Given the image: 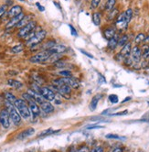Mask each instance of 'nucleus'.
<instances>
[{"label":"nucleus","instance_id":"nucleus-1","mask_svg":"<svg viewBox=\"0 0 149 152\" xmlns=\"http://www.w3.org/2000/svg\"><path fill=\"white\" fill-rule=\"evenodd\" d=\"M46 35H47V31L44 29L39 30L38 32H33L32 34H30L28 38H26L27 39L26 45L28 47H35L43 41Z\"/></svg>","mask_w":149,"mask_h":152},{"label":"nucleus","instance_id":"nucleus-2","mask_svg":"<svg viewBox=\"0 0 149 152\" xmlns=\"http://www.w3.org/2000/svg\"><path fill=\"white\" fill-rule=\"evenodd\" d=\"M14 105L17 108V110L19 113V115H21V117H23L24 119H28L30 117L31 112L29 109V106L24 99L17 98L15 101Z\"/></svg>","mask_w":149,"mask_h":152},{"label":"nucleus","instance_id":"nucleus-3","mask_svg":"<svg viewBox=\"0 0 149 152\" xmlns=\"http://www.w3.org/2000/svg\"><path fill=\"white\" fill-rule=\"evenodd\" d=\"M5 104H6V109L7 110L9 116H10V119L12 120V122L15 125H19L21 122V115L17 112L14 104H11V103H9V102L5 100Z\"/></svg>","mask_w":149,"mask_h":152},{"label":"nucleus","instance_id":"nucleus-4","mask_svg":"<svg viewBox=\"0 0 149 152\" xmlns=\"http://www.w3.org/2000/svg\"><path fill=\"white\" fill-rule=\"evenodd\" d=\"M37 27V22L36 21H30V22L26 25L25 27L21 28L17 33V37L18 38H22V39H26L28 38L30 34H32L35 28Z\"/></svg>","mask_w":149,"mask_h":152},{"label":"nucleus","instance_id":"nucleus-5","mask_svg":"<svg viewBox=\"0 0 149 152\" xmlns=\"http://www.w3.org/2000/svg\"><path fill=\"white\" fill-rule=\"evenodd\" d=\"M50 56H51V53L49 50H43V51H40L35 54L32 57H30L29 61L32 63H44L48 61Z\"/></svg>","mask_w":149,"mask_h":152},{"label":"nucleus","instance_id":"nucleus-6","mask_svg":"<svg viewBox=\"0 0 149 152\" xmlns=\"http://www.w3.org/2000/svg\"><path fill=\"white\" fill-rule=\"evenodd\" d=\"M39 93L40 94L43 96V98L46 101L51 102L55 99V93L53 92L50 88L46 87V86H43V87L39 88Z\"/></svg>","mask_w":149,"mask_h":152},{"label":"nucleus","instance_id":"nucleus-7","mask_svg":"<svg viewBox=\"0 0 149 152\" xmlns=\"http://www.w3.org/2000/svg\"><path fill=\"white\" fill-rule=\"evenodd\" d=\"M10 120L11 119H10L9 114L6 108L0 111V124L4 128L7 129L10 126Z\"/></svg>","mask_w":149,"mask_h":152},{"label":"nucleus","instance_id":"nucleus-8","mask_svg":"<svg viewBox=\"0 0 149 152\" xmlns=\"http://www.w3.org/2000/svg\"><path fill=\"white\" fill-rule=\"evenodd\" d=\"M142 57H143V51H142L141 48H139L138 46H134V48H132L131 58H132L133 61L139 62Z\"/></svg>","mask_w":149,"mask_h":152},{"label":"nucleus","instance_id":"nucleus-9","mask_svg":"<svg viewBox=\"0 0 149 152\" xmlns=\"http://www.w3.org/2000/svg\"><path fill=\"white\" fill-rule=\"evenodd\" d=\"M55 88L62 96H65V97H67V99H69L68 97L71 94V86H69L66 83H63L60 86H57V87H55Z\"/></svg>","mask_w":149,"mask_h":152},{"label":"nucleus","instance_id":"nucleus-10","mask_svg":"<svg viewBox=\"0 0 149 152\" xmlns=\"http://www.w3.org/2000/svg\"><path fill=\"white\" fill-rule=\"evenodd\" d=\"M24 17H25V15H24L23 13H21L20 15L12 18L10 19V20L8 21V22H7V26H6V28H7V29H9V28H12L16 27V26L19 23V21H20L21 19H22Z\"/></svg>","mask_w":149,"mask_h":152},{"label":"nucleus","instance_id":"nucleus-11","mask_svg":"<svg viewBox=\"0 0 149 152\" xmlns=\"http://www.w3.org/2000/svg\"><path fill=\"white\" fill-rule=\"evenodd\" d=\"M51 54H62L68 50V47L63 44H56L54 47L48 50Z\"/></svg>","mask_w":149,"mask_h":152},{"label":"nucleus","instance_id":"nucleus-12","mask_svg":"<svg viewBox=\"0 0 149 152\" xmlns=\"http://www.w3.org/2000/svg\"><path fill=\"white\" fill-rule=\"evenodd\" d=\"M22 10H23V8H22V7H21V6H18V5L13 6V7L7 11V16H8L10 18H14V17H17V16L20 15L21 13H22Z\"/></svg>","mask_w":149,"mask_h":152},{"label":"nucleus","instance_id":"nucleus-13","mask_svg":"<svg viewBox=\"0 0 149 152\" xmlns=\"http://www.w3.org/2000/svg\"><path fill=\"white\" fill-rule=\"evenodd\" d=\"M31 96H32V98L38 103V104H41L44 102V98L43 96H42L39 93V91H36V90H33V89H29L28 92Z\"/></svg>","mask_w":149,"mask_h":152},{"label":"nucleus","instance_id":"nucleus-14","mask_svg":"<svg viewBox=\"0 0 149 152\" xmlns=\"http://www.w3.org/2000/svg\"><path fill=\"white\" fill-rule=\"evenodd\" d=\"M131 51H132V44L131 42H128L121 49L120 54L124 57V59H125L131 56Z\"/></svg>","mask_w":149,"mask_h":152},{"label":"nucleus","instance_id":"nucleus-15","mask_svg":"<svg viewBox=\"0 0 149 152\" xmlns=\"http://www.w3.org/2000/svg\"><path fill=\"white\" fill-rule=\"evenodd\" d=\"M62 80H63V82H64V83L68 84L69 86H71V88L78 89L79 86H80L79 82L76 81L75 79H73L72 77H62Z\"/></svg>","mask_w":149,"mask_h":152},{"label":"nucleus","instance_id":"nucleus-16","mask_svg":"<svg viewBox=\"0 0 149 152\" xmlns=\"http://www.w3.org/2000/svg\"><path fill=\"white\" fill-rule=\"evenodd\" d=\"M40 109L46 114H50L54 111V106H53L49 101H44L40 104Z\"/></svg>","mask_w":149,"mask_h":152},{"label":"nucleus","instance_id":"nucleus-17","mask_svg":"<svg viewBox=\"0 0 149 152\" xmlns=\"http://www.w3.org/2000/svg\"><path fill=\"white\" fill-rule=\"evenodd\" d=\"M34 133H35V129H34L33 127L27 128V129L24 130V131H22L21 133L18 134L17 139H20V140H21V139H25V138H27V137H30V136H32Z\"/></svg>","mask_w":149,"mask_h":152},{"label":"nucleus","instance_id":"nucleus-18","mask_svg":"<svg viewBox=\"0 0 149 152\" xmlns=\"http://www.w3.org/2000/svg\"><path fill=\"white\" fill-rule=\"evenodd\" d=\"M32 18H33V15H27L25 16L22 19L19 21V23L16 26V28H23L25 27L26 25H28L30 21H32Z\"/></svg>","mask_w":149,"mask_h":152},{"label":"nucleus","instance_id":"nucleus-19","mask_svg":"<svg viewBox=\"0 0 149 152\" xmlns=\"http://www.w3.org/2000/svg\"><path fill=\"white\" fill-rule=\"evenodd\" d=\"M101 99V94H96L92 97V99L91 101V104H90V109L91 111H94L96 109V107L98 105V103Z\"/></svg>","mask_w":149,"mask_h":152},{"label":"nucleus","instance_id":"nucleus-20","mask_svg":"<svg viewBox=\"0 0 149 152\" xmlns=\"http://www.w3.org/2000/svg\"><path fill=\"white\" fill-rule=\"evenodd\" d=\"M116 35L115 33V29L113 28H106L104 31H103V36L106 39H111L112 38H113L114 36Z\"/></svg>","mask_w":149,"mask_h":152},{"label":"nucleus","instance_id":"nucleus-21","mask_svg":"<svg viewBox=\"0 0 149 152\" xmlns=\"http://www.w3.org/2000/svg\"><path fill=\"white\" fill-rule=\"evenodd\" d=\"M7 84L9 86H11V87L15 88V89H20L23 87V83L19 82V81H17L15 79H9L7 80Z\"/></svg>","mask_w":149,"mask_h":152},{"label":"nucleus","instance_id":"nucleus-22","mask_svg":"<svg viewBox=\"0 0 149 152\" xmlns=\"http://www.w3.org/2000/svg\"><path fill=\"white\" fill-rule=\"evenodd\" d=\"M92 23L95 26H100L101 25V21H102V15L99 12H94L92 16Z\"/></svg>","mask_w":149,"mask_h":152},{"label":"nucleus","instance_id":"nucleus-23","mask_svg":"<svg viewBox=\"0 0 149 152\" xmlns=\"http://www.w3.org/2000/svg\"><path fill=\"white\" fill-rule=\"evenodd\" d=\"M118 40H119V38L116 37V35L112 38L111 39L108 40V48L110 50H114L116 49V47H118Z\"/></svg>","mask_w":149,"mask_h":152},{"label":"nucleus","instance_id":"nucleus-24","mask_svg":"<svg viewBox=\"0 0 149 152\" xmlns=\"http://www.w3.org/2000/svg\"><path fill=\"white\" fill-rule=\"evenodd\" d=\"M115 5H116V0H107L105 3V7H104L105 11L110 12L111 10H113L114 8Z\"/></svg>","mask_w":149,"mask_h":152},{"label":"nucleus","instance_id":"nucleus-25","mask_svg":"<svg viewBox=\"0 0 149 152\" xmlns=\"http://www.w3.org/2000/svg\"><path fill=\"white\" fill-rule=\"evenodd\" d=\"M128 39H129L128 35L124 34L122 37L119 38V40H118V47L123 48L125 44H127V43H128Z\"/></svg>","mask_w":149,"mask_h":152},{"label":"nucleus","instance_id":"nucleus-26","mask_svg":"<svg viewBox=\"0 0 149 152\" xmlns=\"http://www.w3.org/2000/svg\"><path fill=\"white\" fill-rule=\"evenodd\" d=\"M56 44H57V43H56L55 40H49V41H47V42L45 43V44L42 45L40 48H41L42 50H48L51 49L52 47H54Z\"/></svg>","mask_w":149,"mask_h":152},{"label":"nucleus","instance_id":"nucleus-27","mask_svg":"<svg viewBox=\"0 0 149 152\" xmlns=\"http://www.w3.org/2000/svg\"><path fill=\"white\" fill-rule=\"evenodd\" d=\"M17 97L12 94V93H9V92H7L5 94V100L9 102V103H11V104H14L15 101L17 100Z\"/></svg>","mask_w":149,"mask_h":152},{"label":"nucleus","instance_id":"nucleus-28","mask_svg":"<svg viewBox=\"0 0 149 152\" xmlns=\"http://www.w3.org/2000/svg\"><path fill=\"white\" fill-rule=\"evenodd\" d=\"M145 37H146V36L145 35V33H142V32H140V33H138V34L136 35V37L134 38V42H135V44H140V43L144 42Z\"/></svg>","mask_w":149,"mask_h":152},{"label":"nucleus","instance_id":"nucleus-29","mask_svg":"<svg viewBox=\"0 0 149 152\" xmlns=\"http://www.w3.org/2000/svg\"><path fill=\"white\" fill-rule=\"evenodd\" d=\"M60 132V130H53L52 128H48L44 131H42L40 134H39V137H44V136H49V135H52V134H55V133H58Z\"/></svg>","mask_w":149,"mask_h":152},{"label":"nucleus","instance_id":"nucleus-30","mask_svg":"<svg viewBox=\"0 0 149 152\" xmlns=\"http://www.w3.org/2000/svg\"><path fill=\"white\" fill-rule=\"evenodd\" d=\"M118 13H119L118 9H117V8H113V10H111V11L109 12V15L107 17V19L108 20H113V19L116 18L117 17H118Z\"/></svg>","mask_w":149,"mask_h":152},{"label":"nucleus","instance_id":"nucleus-31","mask_svg":"<svg viewBox=\"0 0 149 152\" xmlns=\"http://www.w3.org/2000/svg\"><path fill=\"white\" fill-rule=\"evenodd\" d=\"M124 17H125V21L127 23H129L130 21L132 20V18H133V10L131 8H128L124 12Z\"/></svg>","mask_w":149,"mask_h":152},{"label":"nucleus","instance_id":"nucleus-32","mask_svg":"<svg viewBox=\"0 0 149 152\" xmlns=\"http://www.w3.org/2000/svg\"><path fill=\"white\" fill-rule=\"evenodd\" d=\"M24 50V45H22V44H19V45H16V46H14L12 49H11V50H12V52H14V53H18V52H21Z\"/></svg>","mask_w":149,"mask_h":152},{"label":"nucleus","instance_id":"nucleus-33","mask_svg":"<svg viewBox=\"0 0 149 152\" xmlns=\"http://www.w3.org/2000/svg\"><path fill=\"white\" fill-rule=\"evenodd\" d=\"M59 74L62 77H71V72L68 71V70H63L61 72H59Z\"/></svg>","mask_w":149,"mask_h":152},{"label":"nucleus","instance_id":"nucleus-34","mask_svg":"<svg viewBox=\"0 0 149 152\" xmlns=\"http://www.w3.org/2000/svg\"><path fill=\"white\" fill-rule=\"evenodd\" d=\"M109 100L112 104H116L118 103L119 99H118V96H117L116 94H111L109 95Z\"/></svg>","mask_w":149,"mask_h":152},{"label":"nucleus","instance_id":"nucleus-35","mask_svg":"<svg viewBox=\"0 0 149 152\" xmlns=\"http://www.w3.org/2000/svg\"><path fill=\"white\" fill-rule=\"evenodd\" d=\"M102 0H92V2H91V8H97L100 5Z\"/></svg>","mask_w":149,"mask_h":152},{"label":"nucleus","instance_id":"nucleus-36","mask_svg":"<svg viewBox=\"0 0 149 152\" xmlns=\"http://www.w3.org/2000/svg\"><path fill=\"white\" fill-rule=\"evenodd\" d=\"M143 58H145V59L149 58V46H147V45H145V49L143 50Z\"/></svg>","mask_w":149,"mask_h":152},{"label":"nucleus","instance_id":"nucleus-37","mask_svg":"<svg viewBox=\"0 0 149 152\" xmlns=\"http://www.w3.org/2000/svg\"><path fill=\"white\" fill-rule=\"evenodd\" d=\"M7 12V5L0 7V18H1Z\"/></svg>","mask_w":149,"mask_h":152},{"label":"nucleus","instance_id":"nucleus-38","mask_svg":"<svg viewBox=\"0 0 149 152\" xmlns=\"http://www.w3.org/2000/svg\"><path fill=\"white\" fill-rule=\"evenodd\" d=\"M91 152H103V148L101 146H97V147H95Z\"/></svg>","mask_w":149,"mask_h":152},{"label":"nucleus","instance_id":"nucleus-39","mask_svg":"<svg viewBox=\"0 0 149 152\" xmlns=\"http://www.w3.org/2000/svg\"><path fill=\"white\" fill-rule=\"evenodd\" d=\"M106 137L107 138H113V139H121L122 137H120L119 136H117V135H113V134H109L106 136Z\"/></svg>","mask_w":149,"mask_h":152},{"label":"nucleus","instance_id":"nucleus-40","mask_svg":"<svg viewBox=\"0 0 149 152\" xmlns=\"http://www.w3.org/2000/svg\"><path fill=\"white\" fill-rule=\"evenodd\" d=\"M69 28H71V34H72L73 36H77V35H78V34H77L76 29L73 28V26H72V25H69Z\"/></svg>","mask_w":149,"mask_h":152},{"label":"nucleus","instance_id":"nucleus-41","mask_svg":"<svg viewBox=\"0 0 149 152\" xmlns=\"http://www.w3.org/2000/svg\"><path fill=\"white\" fill-rule=\"evenodd\" d=\"M81 53H83L85 56H87L88 58H90V59H93V56L92 55H91V54L89 53V52H87V51H85V50H81Z\"/></svg>","mask_w":149,"mask_h":152},{"label":"nucleus","instance_id":"nucleus-42","mask_svg":"<svg viewBox=\"0 0 149 152\" xmlns=\"http://www.w3.org/2000/svg\"><path fill=\"white\" fill-rule=\"evenodd\" d=\"M112 152H124V148L122 147H116L113 148Z\"/></svg>","mask_w":149,"mask_h":152},{"label":"nucleus","instance_id":"nucleus-43","mask_svg":"<svg viewBox=\"0 0 149 152\" xmlns=\"http://www.w3.org/2000/svg\"><path fill=\"white\" fill-rule=\"evenodd\" d=\"M127 110H125V111H123V112H119V113H117V114H113L112 115H126L127 114Z\"/></svg>","mask_w":149,"mask_h":152},{"label":"nucleus","instance_id":"nucleus-44","mask_svg":"<svg viewBox=\"0 0 149 152\" xmlns=\"http://www.w3.org/2000/svg\"><path fill=\"white\" fill-rule=\"evenodd\" d=\"M103 126H88L87 129H96V128H102Z\"/></svg>","mask_w":149,"mask_h":152},{"label":"nucleus","instance_id":"nucleus-45","mask_svg":"<svg viewBox=\"0 0 149 152\" xmlns=\"http://www.w3.org/2000/svg\"><path fill=\"white\" fill-rule=\"evenodd\" d=\"M36 5H37V7H39V9L40 10V11H44V10H45L44 7H42V6H40V5H39V3H36Z\"/></svg>","mask_w":149,"mask_h":152},{"label":"nucleus","instance_id":"nucleus-46","mask_svg":"<svg viewBox=\"0 0 149 152\" xmlns=\"http://www.w3.org/2000/svg\"><path fill=\"white\" fill-rule=\"evenodd\" d=\"M144 42L145 43V44L149 45V35L145 37V41H144Z\"/></svg>","mask_w":149,"mask_h":152},{"label":"nucleus","instance_id":"nucleus-47","mask_svg":"<svg viewBox=\"0 0 149 152\" xmlns=\"http://www.w3.org/2000/svg\"><path fill=\"white\" fill-rule=\"evenodd\" d=\"M129 100H131V97H126V99H124V100L123 101V103L127 102V101H129Z\"/></svg>","mask_w":149,"mask_h":152},{"label":"nucleus","instance_id":"nucleus-48","mask_svg":"<svg viewBox=\"0 0 149 152\" xmlns=\"http://www.w3.org/2000/svg\"><path fill=\"white\" fill-rule=\"evenodd\" d=\"M70 152H77V150H75V149H71V150H70Z\"/></svg>","mask_w":149,"mask_h":152},{"label":"nucleus","instance_id":"nucleus-49","mask_svg":"<svg viewBox=\"0 0 149 152\" xmlns=\"http://www.w3.org/2000/svg\"><path fill=\"white\" fill-rule=\"evenodd\" d=\"M19 1H24V0H19Z\"/></svg>","mask_w":149,"mask_h":152},{"label":"nucleus","instance_id":"nucleus-50","mask_svg":"<svg viewBox=\"0 0 149 152\" xmlns=\"http://www.w3.org/2000/svg\"><path fill=\"white\" fill-rule=\"evenodd\" d=\"M148 65H149V61H148Z\"/></svg>","mask_w":149,"mask_h":152},{"label":"nucleus","instance_id":"nucleus-51","mask_svg":"<svg viewBox=\"0 0 149 152\" xmlns=\"http://www.w3.org/2000/svg\"><path fill=\"white\" fill-rule=\"evenodd\" d=\"M148 104H149V102H148Z\"/></svg>","mask_w":149,"mask_h":152}]
</instances>
